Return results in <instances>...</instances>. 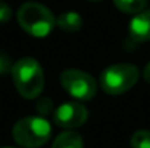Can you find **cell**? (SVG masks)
I'll use <instances>...</instances> for the list:
<instances>
[{
    "label": "cell",
    "mask_w": 150,
    "mask_h": 148,
    "mask_svg": "<svg viewBox=\"0 0 150 148\" xmlns=\"http://www.w3.org/2000/svg\"><path fill=\"white\" fill-rule=\"evenodd\" d=\"M131 147L133 148H150V131L140 129L133 134L131 137Z\"/></svg>",
    "instance_id": "8fae6325"
},
{
    "label": "cell",
    "mask_w": 150,
    "mask_h": 148,
    "mask_svg": "<svg viewBox=\"0 0 150 148\" xmlns=\"http://www.w3.org/2000/svg\"><path fill=\"white\" fill-rule=\"evenodd\" d=\"M55 23L58 25V28L61 31H64L67 34H74L82 28L83 20H82V16L76 12H64L58 16Z\"/></svg>",
    "instance_id": "ba28073f"
},
{
    "label": "cell",
    "mask_w": 150,
    "mask_h": 148,
    "mask_svg": "<svg viewBox=\"0 0 150 148\" xmlns=\"http://www.w3.org/2000/svg\"><path fill=\"white\" fill-rule=\"evenodd\" d=\"M91 1H99V0H91Z\"/></svg>",
    "instance_id": "2e32d148"
},
{
    "label": "cell",
    "mask_w": 150,
    "mask_h": 148,
    "mask_svg": "<svg viewBox=\"0 0 150 148\" xmlns=\"http://www.w3.org/2000/svg\"><path fill=\"white\" fill-rule=\"evenodd\" d=\"M12 68H13V64L9 58V55L0 52V74H7V73H12Z\"/></svg>",
    "instance_id": "7c38bea8"
},
{
    "label": "cell",
    "mask_w": 150,
    "mask_h": 148,
    "mask_svg": "<svg viewBox=\"0 0 150 148\" xmlns=\"http://www.w3.org/2000/svg\"><path fill=\"white\" fill-rule=\"evenodd\" d=\"M140 77V71L134 64L121 62L106 67L100 74L102 90L108 95L117 96L128 92Z\"/></svg>",
    "instance_id": "277c9868"
},
{
    "label": "cell",
    "mask_w": 150,
    "mask_h": 148,
    "mask_svg": "<svg viewBox=\"0 0 150 148\" xmlns=\"http://www.w3.org/2000/svg\"><path fill=\"white\" fill-rule=\"evenodd\" d=\"M3 148H13V147H3Z\"/></svg>",
    "instance_id": "e0dca14e"
},
{
    "label": "cell",
    "mask_w": 150,
    "mask_h": 148,
    "mask_svg": "<svg viewBox=\"0 0 150 148\" xmlns=\"http://www.w3.org/2000/svg\"><path fill=\"white\" fill-rule=\"evenodd\" d=\"M12 77L16 90L25 99H35L44 89V71L40 62L31 57L21 58L13 64Z\"/></svg>",
    "instance_id": "6da1fadb"
},
{
    "label": "cell",
    "mask_w": 150,
    "mask_h": 148,
    "mask_svg": "<svg viewBox=\"0 0 150 148\" xmlns=\"http://www.w3.org/2000/svg\"><path fill=\"white\" fill-rule=\"evenodd\" d=\"M13 140L25 148L42 147L51 135L50 122L42 116H28L16 122L12 129Z\"/></svg>",
    "instance_id": "3957f363"
},
{
    "label": "cell",
    "mask_w": 150,
    "mask_h": 148,
    "mask_svg": "<svg viewBox=\"0 0 150 148\" xmlns=\"http://www.w3.org/2000/svg\"><path fill=\"white\" fill-rule=\"evenodd\" d=\"M12 16V10L9 7V4L6 1H1L0 0V23H4L10 19Z\"/></svg>",
    "instance_id": "5bb4252c"
},
{
    "label": "cell",
    "mask_w": 150,
    "mask_h": 148,
    "mask_svg": "<svg viewBox=\"0 0 150 148\" xmlns=\"http://www.w3.org/2000/svg\"><path fill=\"white\" fill-rule=\"evenodd\" d=\"M51 148H83V140L77 132L66 131L54 140Z\"/></svg>",
    "instance_id": "9c48e42d"
},
{
    "label": "cell",
    "mask_w": 150,
    "mask_h": 148,
    "mask_svg": "<svg viewBox=\"0 0 150 148\" xmlns=\"http://www.w3.org/2000/svg\"><path fill=\"white\" fill-rule=\"evenodd\" d=\"M60 81L64 90L77 100H91L96 95L95 79L82 70H64L60 76Z\"/></svg>",
    "instance_id": "5b68a950"
},
{
    "label": "cell",
    "mask_w": 150,
    "mask_h": 148,
    "mask_svg": "<svg viewBox=\"0 0 150 148\" xmlns=\"http://www.w3.org/2000/svg\"><path fill=\"white\" fill-rule=\"evenodd\" d=\"M115 6L125 13H140L147 4V0H114Z\"/></svg>",
    "instance_id": "30bf717a"
},
{
    "label": "cell",
    "mask_w": 150,
    "mask_h": 148,
    "mask_svg": "<svg viewBox=\"0 0 150 148\" xmlns=\"http://www.w3.org/2000/svg\"><path fill=\"white\" fill-rule=\"evenodd\" d=\"M18 22L25 32L35 38H44L50 35L55 26V18L48 7L41 3L28 1L18 10Z\"/></svg>",
    "instance_id": "7a4b0ae2"
},
{
    "label": "cell",
    "mask_w": 150,
    "mask_h": 148,
    "mask_svg": "<svg viewBox=\"0 0 150 148\" xmlns=\"http://www.w3.org/2000/svg\"><path fill=\"white\" fill-rule=\"evenodd\" d=\"M143 77H144V80L150 83V61L147 62V65L144 67V70H143Z\"/></svg>",
    "instance_id": "9a60e30c"
},
{
    "label": "cell",
    "mask_w": 150,
    "mask_h": 148,
    "mask_svg": "<svg viewBox=\"0 0 150 148\" xmlns=\"http://www.w3.org/2000/svg\"><path fill=\"white\" fill-rule=\"evenodd\" d=\"M88 121V109L79 102H66L54 112V122L61 128H79Z\"/></svg>",
    "instance_id": "8992f818"
},
{
    "label": "cell",
    "mask_w": 150,
    "mask_h": 148,
    "mask_svg": "<svg viewBox=\"0 0 150 148\" xmlns=\"http://www.w3.org/2000/svg\"><path fill=\"white\" fill-rule=\"evenodd\" d=\"M51 109H52V100L51 99H41L38 103H37V110H38V113L40 115H47V113H50Z\"/></svg>",
    "instance_id": "4fadbf2b"
},
{
    "label": "cell",
    "mask_w": 150,
    "mask_h": 148,
    "mask_svg": "<svg viewBox=\"0 0 150 148\" xmlns=\"http://www.w3.org/2000/svg\"><path fill=\"white\" fill-rule=\"evenodd\" d=\"M128 32L131 39L136 42L150 41V9L137 13L131 19L128 25Z\"/></svg>",
    "instance_id": "52a82bcc"
}]
</instances>
